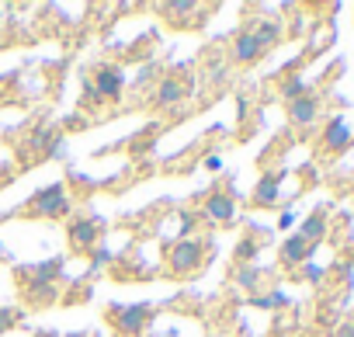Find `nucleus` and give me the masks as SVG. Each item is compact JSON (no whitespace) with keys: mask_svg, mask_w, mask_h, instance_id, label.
I'll use <instances>...</instances> for the list:
<instances>
[{"mask_svg":"<svg viewBox=\"0 0 354 337\" xmlns=\"http://www.w3.org/2000/svg\"><path fill=\"white\" fill-rule=\"evenodd\" d=\"M205 167H209V171H219L223 160H219V156H209V160H205Z\"/></svg>","mask_w":354,"mask_h":337,"instance_id":"nucleus-26","label":"nucleus"},{"mask_svg":"<svg viewBox=\"0 0 354 337\" xmlns=\"http://www.w3.org/2000/svg\"><path fill=\"white\" fill-rule=\"evenodd\" d=\"M84 104H87V108H97V104H104V98H101V94H97V87L91 84V77L84 80Z\"/></svg>","mask_w":354,"mask_h":337,"instance_id":"nucleus-19","label":"nucleus"},{"mask_svg":"<svg viewBox=\"0 0 354 337\" xmlns=\"http://www.w3.org/2000/svg\"><path fill=\"white\" fill-rule=\"evenodd\" d=\"M309 251H313V247L295 233L292 240H285V247H281V261H285V264H302V261L309 257Z\"/></svg>","mask_w":354,"mask_h":337,"instance_id":"nucleus-15","label":"nucleus"},{"mask_svg":"<svg viewBox=\"0 0 354 337\" xmlns=\"http://www.w3.org/2000/svg\"><path fill=\"white\" fill-rule=\"evenodd\" d=\"M15 327V309H8V306H0V334H8Z\"/></svg>","mask_w":354,"mask_h":337,"instance_id":"nucleus-21","label":"nucleus"},{"mask_svg":"<svg viewBox=\"0 0 354 337\" xmlns=\"http://www.w3.org/2000/svg\"><path fill=\"white\" fill-rule=\"evenodd\" d=\"M236 278H240L243 285H257V271H254V268H243V271H240Z\"/></svg>","mask_w":354,"mask_h":337,"instance_id":"nucleus-23","label":"nucleus"},{"mask_svg":"<svg viewBox=\"0 0 354 337\" xmlns=\"http://www.w3.org/2000/svg\"><path fill=\"white\" fill-rule=\"evenodd\" d=\"M316 111H319V101H316L313 94H302V98H295V101L288 104V118H292L295 125H309V122L316 118Z\"/></svg>","mask_w":354,"mask_h":337,"instance_id":"nucleus-12","label":"nucleus"},{"mask_svg":"<svg viewBox=\"0 0 354 337\" xmlns=\"http://www.w3.org/2000/svg\"><path fill=\"white\" fill-rule=\"evenodd\" d=\"M250 32H254V39H257V46H261L264 53H268V49H271V46L281 39V25H278V21H257Z\"/></svg>","mask_w":354,"mask_h":337,"instance_id":"nucleus-14","label":"nucleus"},{"mask_svg":"<svg viewBox=\"0 0 354 337\" xmlns=\"http://www.w3.org/2000/svg\"><path fill=\"white\" fill-rule=\"evenodd\" d=\"M302 94H306V84H302V80H299V77H292V80H288V84H285V87H281V98H285V101H288V104H292V101H295V98H302Z\"/></svg>","mask_w":354,"mask_h":337,"instance_id":"nucleus-18","label":"nucleus"},{"mask_svg":"<svg viewBox=\"0 0 354 337\" xmlns=\"http://www.w3.org/2000/svg\"><path fill=\"white\" fill-rule=\"evenodd\" d=\"M21 285H25V302H28V306H49V302H56V295H59L56 282L35 278V275H28V271H21Z\"/></svg>","mask_w":354,"mask_h":337,"instance_id":"nucleus-7","label":"nucleus"},{"mask_svg":"<svg viewBox=\"0 0 354 337\" xmlns=\"http://www.w3.org/2000/svg\"><path fill=\"white\" fill-rule=\"evenodd\" d=\"M25 271H28V275H35V278L56 282V278L63 275V257H49V261H42V264H28Z\"/></svg>","mask_w":354,"mask_h":337,"instance_id":"nucleus-17","label":"nucleus"},{"mask_svg":"<svg viewBox=\"0 0 354 337\" xmlns=\"http://www.w3.org/2000/svg\"><path fill=\"white\" fill-rule=\"evenodd\" d=\"M250 302H254V306H261V309H271V306H281V302H285V295H281V292H274V295H254Z\"/></svg>","mask_w":354,"mask_h":337,"instance_id":"nucleus-20","label":"nucleus"},{"mask_svg":"<svg viewBox=\"0 0 354 337\" xmlns=\"http://www.w3.org/2000/svg\"><path fill=\"white\" fill-rule=\"evenodd\" d=\"M347 143H351V129H347V122L333 118V122L326 125V132H323V146H326V149H344Z\"/></svg>","mask_w":354,"mask_h":337,"instance_id":"nucleus-13","label":"nucleus"},{"mask_svg":"<svg viewBox=\"0 0 354 337\" xmlns=\"http://www.w3.org/2000/svg\"><path fill=\"white\" fill-rule=\"evenodd\" d=\"M0 21H4V8H0Z\"/></svg>","mask_w":354,"mask_h":337,"instance_id":"nucleus-27","label":"nucleus"},{"mask_svg":"<svg viewBox=\"0 0 354 337\" xmlns=\"http://www.w3.org/2000/svg\"><path fill=\"white\" fill-rule=\"evenodd\" d=\"M66 240H70V247L77 254H94L97 251V240H101V223L94 216H77L66 226Z\"/></svg>","mask_w":354,"mask_h":337,"instance_id":"nucleus-4","label":"nucleus"},{"mask_svg":"<svg viewBox=\"0 0 354 337\" xmlns=\"http://www.w3.org/2000/svg\"><path fill=\"white\" fill-rule=\"evenodd\" d=\"M323 233H326V219H323V212H316V216H309L306 223H302V230H299V237L313 247V244H319L323 240Z\"/></svg>","mask_w":354,"mask_h":337,"instance_id":"nucleus-16","label":"nucleus"},{"mask_svg":"<svg viewBox=\"0 0 354 337\" xmlns=\"http://www.w3.org/2000/svg\"><path fill=\"white\" fill-rule=\"evenodd\" d=\"M261 56H264V49L257 46V39H254L250 28L233 39V60H236V63H257Z\"/></svg>","mask_w":354,"mask_h":337,"instance_id":"nucleus-10","label":"nucleus"},{"mask_svg":"<svg viewBox=\"0 0 354 337\" xmlns=\"http://www.w3.org/2000/svg\"><path fill=\"white\" fill-rule=\"evenodd\" d=\"M254 254H257V244H240V247H236V257H240V261H243V257H254Z\"/></svg>","mask_w":354,"mask_h":337,"instance_id":"nucleus-22","label":"nucleus"},{"mask_svg":"<svg viewBox=\"0 0 354 337\" xmlns=\"http://www.w3.org/2000/svg\"><path fill=\"white\" fill-rule=\"evenodd\" d=\"M108 257H111V254H108V251H104V247H97V251H94V254H91V261H94V268H101V264H104V261H108Z\"/></svg>","mask_w":354,"mask_h":337,"instance_id":"nucleus-24","label":"nucleus"},{"mask_svg":"<svg viewBox=\"0 0 354 337\" xmlns=\"http://www.w3.org/2000/svg\"><path fill=\"white\" fill-rule=\"evenodd\" d=\"M202 8L195 4V0H167V4H160V15L170 21V25H188Z\"/></svg>","mask_w":354,"mask_h":337,"instance_id":"nucleus-9","label":"nucleus"},{"mask_svg":"<svg viewBox=\"0 0 354 337\" xmlns=\"http://www.w3.org/2000/svg\"><path fill=\"white\" fill-rule=\"evenodd\" d=\"M70 212V195H66V185H46L39 188L32 199H28V216L35 219H63Z\"/></svg>","mask_w":354,"mask_h":337,"instance_id":"nucleus-1","label":"nucleus"},{"mask_svg":"<svg viewBox=\"0 0 354 337\" xmlns=\"http://www.w3.org/2000/svg\"><path fill=\"white\" fill-rule=\"evenodd\" d=\"M205 219H212V223H233L236 219V202H233V195H226V192H212L209 199H205Z\"/></svg>","mask_w":354,"mask_h":337,"instance_id":"nucleus-8","label":"nucleus"},{"mask_svg":"<svg viewBox=\"0 0 354 337\" xmlns=\"http://www.w3.org/2000/svg\"><path fill=\"white\" fill-rule=\"evenodd\" d=\"M278 195H281V174H264L254 188V202L264 206V209H271L278 202Z\"/></svg>","mask_w":354,"mask_h":337,"instance_id":"nucleus-11","label":"nucleus"},{"mask_svg":"<svg viewBox=\"0 0 354 337\" xmlns=\"http://www.w3.org/2000/svg\"><path fill=\"white\" fill-rule=\"evenodd\" d=\"M202 261H205V240H188V237H181V240L170 247V254H167V271L181 278V275L198 271Z\"/></svg>","mask_w":354,"mask_h":337,"instance_id":"nucleus-2","label":"nucleus"},{"mask_svg":"<svg viewBox=\"0 0 354 337\" xmlns=\"http://www.w3.org/2000/svg\"><path fill=\"white\" fill-rule=\"evenodd\" d=\"M240 337H243V334H240Z\"/></svg>","mask_w":354,"mask_h":337,"instance_id":"nucleus-28","label":"nucleus"},{"mask_svg":"<svg viewBox=\"0 0 354 337\" xmlns=\"http://www.w3.org/2000/svg\"><path fill=\"white\" fill-rule=\"evenodd\" d=\"M149 313H153V306H149V302L111 306V323H115V330H118V334H125V337H136V334H142V330H146V323H149Z\"/></svg>","mask_w":354,"mask_h":337,"instance_id":"nucleus-3","label":"nucleus"},{"mask_svg":"<svg viewBox=\"0 0 354 337\" xmlns=\"http://www.w3.org/2000/svg\"><path fill=\"white\" fill-rule=\"evenodd\" d=\"M337 337H354V323H344V327L337 330Z\"/></svg>","mask_w":354,"mask_h":337,"instance_id":"nucleus-25","label":"nucleus"},{"mask_svg":"<svg viewBox=\"0 0 354 337\" xmlns=\"http://www.w3.org/2000/svg\"><path fill=\"white\" fill-rule=\"evenodd\" d=\"M188 94H192V84L185 80V77H163L160 84H156V91H153V101L160 104V108H174V104H181V101H188Z\"/></svg>","mask_w":354,"mask_h":337,"instance_id":"nucleus-6","label":"nucleus"},{"mask_svg":"<svg viewBox=\"0 0 354 337\" xmlns=\"http://www.w3.org/2000/svg\"><path fill=\"white\" fill-rule=\"evenodd\" d=\"M91 84L97 87V94L104 101H118L122 98V87H125V73L118 63H101L94 73H91Z\"/></svg>","mask_w":354,"mask_h":337,"instance_id":"nucleus-5","label":"nucleus"}]
</instances>
